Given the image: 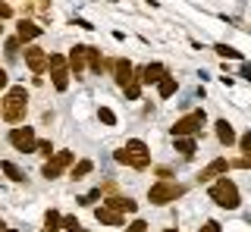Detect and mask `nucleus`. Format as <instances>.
<instances>
[{
	"label": "nucleus",
	"mask_w": 251,
	"mask_h": 232,
	"mask_svg": "<svg viewBox=\"0 0 251 232\" xmlns=\"http://www.w3.org/2000/svg\"><path fill=\"white\" fill-rule=\"evenodd\" d=\"M167 232H179V229H167Z\"/></svg>",
	"instance_id": "e433bc0d"
},
{
	"label": "nucleus",
	"mask_w": 251,
	"mask_h": 232,
	"mask_svg": "<svg viewBox=\"0 0 251 232\" xmlns=\"http://www.w3.org/2000/svg\"><path fill=\"white\" fill-rule=\"evenodd\" d=\"M0 116H3V100H0Z\"/></svg>",
	"instance_id": "f704fd0d"
},
{
	"label": "nucleus",
	"mask_w": 251,
	"mask_h": 232,
	"mask_svg": "<svg viewBox=\"0 0 251 232\" xmlns=\"http://www.w3.org/2000/svg\"><path fill=\"white\" fill-rule=\"evenodd\" d=\"M0 32H3V25H0Z\"/></svg>",
	"instance_id": "58836bf2"
},
{
	"label": "nucleus",
	"mask_w": 251,
	"mask_h": 232,
	"mask_svg": "<svg viewBox=\"0 0 251 232\" xmlns=\"http://www.w3.org/2000/svg\"><path fill=\"white\" fill-rule=\"evenodd\" d=\"M47 69H50V82L57 91H66L69 88V60L63 57V53H50V60H47Z\"/></svg>",
	"instance_id": "39448f33"
},
{
	"label": "nucleus",
	"mask_w": 251,
	"mask_h": 232,
	"mask_svg": "<svg viewBox=\"0 0 251 232\" xmlns=\"http://www.w3.org/2000/svg\"><path fill=\"white\" fill-rule=\"evenodd\" d=\"M63 229H69V232H82V223H78L75 216H63Z\"/></svg>",
	"instance_id": "a878e982"
},
{
	"label": "nucleus",
	"mask_w": 251,
	"mask_h": 232,
	"mask_svg": "<svg viewBox=\"0 0 251 232\" xmlns=\"http://www.w3.org/2000/svg\"><path fill=\"white\" fill-rule=\"evenodd\" d=\"M47 53L41 50V47H25V63H28V69L35 75H44V69H47Z\"/></svg>",
	"instance_id": "9d476101"
},
{
	"label": "nucleus",
	"mask_w": 251,
	"mask_h": 232,
	"mask_svg": "<svg viewBox=\"0 0 251 232\" xmlns=\"http://www.w3.org/2000/svg\"><path fill=\"white\" fill-rule=\"evenodd\" d=\"M0 232H16V229H0Z\"/></svg>",
	"instance_id": "c9c22d12"
},
{
	"label": "nucleus",
	"mask_w": 251,
	"mask_h": 232,
	"mask_svg": "<svg viewBox=\"0 0 251 232\" xmlns=\"http://www.w3.org/2000/svg\"><path fill=\"white\" fill-rule=\"evenodd\" d=\"M229 166H232L229 160L220 157V160H214V163H207V166L201 169V173H198V182H214L217 176H226V173H229Z\"/></svg>",
	"instance_id": "f8f14e48"
},
{
	"label": "nucleus",
	"mask_w": 251,
	"mask_h": 232,
	"mask_svg": "<svg viewBox=\"0 0 251 232\" xmlns=\"http://www.w3.org/2000/svg\"><path fill=\"white\" fill-rule=\"evenodd\" d=\"M123 91H126V100H138V94H141V79H132Z\"/></svg>",
	"instance_id": "5701e85b"
},
{
	"label": "nucleus",
	"mask_w": 251,
	"mask_h": 232,
	"mask_svg": "<svg viewBox=\"0 0 251 232\" xmlns=\"http://www.w3.org/2000/svg\"><path fill=\"white\" fill-rule=\"evenodd\" d=\"M41 32H44V28H41V25H35L31 19H22V22H19V38H22V41H35V38L41 35Z\"/></svg>",
	"instance_id": "2eb2a0df"
},
{
	"label": "nucleus",
	"mask_w": 251,
	"mask_h": 232,
	"mask_svg": "<svg viewBox=\"0 0 251 232\" xmlns=\"http://www.w3.org/2000/svg\"><path fill=\"white\" fill-rule=\"evenodd\" d=\"M85 69H88V44H75L73 53H69V72L75 79H82Z\"/></svg>",
	"instance_id": "1a4fd4ad"
},
{
	"label": "nucleus",
	"mask_w": 251,
	"mask_h": 232,
	"mask_svg": "<svg viewBox=\"0 0 251 232\" xmlns=\"http://www.w3.org/2000/svg\"><path fill=\"white\" fill-rule=\"evenodd\" d=\"M19 44H22V38H19V35L10 38V41H6V57H16V53H19Z\"/></svg>",
	"instance_id": "bb28decb"
},
{
	"label": "nucleus",
	"mask_w": 251,
	"mask_h": 232,
	"mask_svg": "<svg viewBox=\"0 0 251 232\" xmlns=\"http://www.w3.org/2000/svg\"><path fill=\"white\" fill-rule=\"evenodd\" d=\"M0 229H3V220H0Z\"/></svg>",
	"instance_id": "4c0bfd02"
},
{
	"label": "nucleus",
	"mask_w": 251,
	"mask_h": 232,
	"mask_svg": "<svg viewBox=\"0 0 251 232\" xmlns=\"http://www.w3.org/2000/svg\"><path fill=\"white\" fill-rule=\"evenodd\" d=\"M38 154H44V157H53L57 151H53V144H50V141H38Z\"/></svg>",
	"instance_id": "c85d7f7f"
},
{
	"label": "nucleus",
	"mask_w": 251,
	"mask_h": 232,
	"mask_svg": "<svg viewBox=\"0 0 251 232\" xmlns=\"http://www.w3.org/2000/svg\"><path fill=\"white\" fill-rule=\"evenodd\" d=\"M98 119L104 122V126H116V113L110 110V107H100V110H98Z\"/></svg>",
	"instance_id": "b1692460"
},
{
	"label": "nucleus",
	"mask_w": 251,
	"mask_h": 232,
	"mask_svg": "<svg viewBox=\"0 0 251 232\" xmlns=\"http://www.w3.org/2000/svg\"><path fill=\"white\" fill-rule=\"evenodd\" d=\"M25 113H28V91L22 88V85H16L3 97V119L6 122H22Z\"/></svg>",
	"instance_id": "f257e3e1"
},
{
	"label": "nucleus",
	"mask_w": 251,
	"mask_h": 232,
	"mask_svg": "<svg viewBox=\"0 0 251 232\" xmlns=\"http://www.w3.org/2000/svg\"><path fill=\"white\" fill-rule=\"evenodd\" d=\"M217 138H220V144H226V148H229V144H235V132H232V126H229L226 119L217 122Z\"/></svg>",
	"instance_id": "f3484780"
},
{
	"label": "nucleus",
	"mask_w": 251,
	"mask_h": 232,
	"mask_svg": "<svg viewBox=\"0 0 251 232\" xmlns=\"http://www.w3.org/2000/svg\"><path fill=\"white\" fill-rule=\"evenodd\" d=\"M13 16V6L10 3H3V0H0V19H10Z\"/></svg>",
	"instance_id": "7c9ffc66"
},
{
	"label": "nucleus",
	"mask_w": 251,
	"mask_h": 232,
	"mask_svg": "<svg viewBox=\"0 0 251 232\" xmlns=\"http://www.w3.org/2000/svg\"><path fill=\"white\" fill-rule=\"evenodd\" d=\"M126 232H148V223H145V220H135V223H132V226L126 229Z\"/></svg>",
	"instance_id": "c756f323"
},
{
	"label": "nucleus",
	"mask_w": 251,
	"mask_h": 232,
	"mask_svg": "<svg viewBox=\"0 0 251 232\" xmlns=\"http://www.w3.org/2000/svg\"><path fill=\"white\" fill-rule=\"evenodd\" d=\"M176 151L182 154V157H192V154L198 151V144H195L192 135H182V138H176Z\"/></svg>",
	"instance_id": "a211bd4d"
},
{
	"label": "nucleus",
	"mask_w": 251,
	"mask_h": 232,
	"mask_svg": "<svg viewBox=\"0 0 251 232\" xmlns=\"http://www.w3.org/2000/svg\"><path fill=\"white\" fill-rule=\"evenodd\" d=\"M242 75H245V79L251 82V63H245V66H242Z\"/></svg>",
	"instance_id": "72a5a7b5"
},
{
	"label": "nucleus",
	"mask_w": 251,
	"mask_h": 232,
	"mask_svg": "<svg viewBox=\"0 0 251 232\" xmlns=\"http://www.w3.org/2000/svg\"><path fill=\"white\" fill-rule=\"evenodd\" d=\"M185 195V185H179V182H170V179H160V182H154L151 188H148V201L157 207H163V204H173L176 198H182Z\"/></svg>",
	"instance_id": "20e7f679"
},
{
	"label": "nucleus",
	"mask_w": 251,
	"mask_h": 232,
	"mask_svg": "<svg viewBox=\"0 0 251 232\" xmlns=\"http://www.w3.org/2000/svg\"><path fill=\"white\" fill-rule=\"evenodd\" d=\"M157 91H160V97H173L176 94V79H173V75H163V79L157 82Z\"/></svg>",
	"instance_id": "aec40b11"
},
{
	"label": "nucleus",
	"mask_w": 251,
	"mask_h": 232,
	"mask_svg": "<svg viewBox=\"0 0 251 232\" xmlns=\"http://www.w3.org/2000/svg\"><path fill=\"white\" fill-rule=\"evenodd\" d=\"M60 226H63V216L57 210H47V216H44V232H60Z\"/></svg>",
	"instance_id": "412c9836"
},
{
	"label": "nucleus",
	"mask_w": 251,
	"mask_h": 232,
	"mask_svg": "<svg viewBox=\"0 0 251 232\" xmlns=\"http://www.w3.org/2000/svg\"><path fill=\"white\" fill-rule=\"evenodd\" d=\"M91 169H94V163H91V160H78V163L73 166V173H69V179H73V182H78V179H85V176H88Z\"/></svg>",
	"instance_id": "6ab92c4d"
},
{
	"label": "nucleus",
	"mask_w": 251,
	"mask_h": 232,
	"mask_svg": "<svg viewBox=\"0 0 251 232\" xmlns=\"http://www.w3.org/2000/svg\"><path fill=\"white\" fill-rule=\"evenodd\" d=\"M210 201L220 207H226V210H235V207L242 204V195H239V185L232 179H226V176H220V179L210 185Z\"/></svg>",
	"instance_id": "f03ea898"
},
{
	"label": "nucleus",
	"mask_w": 251,
	"mask_h": 232,
	"mask_svg": "<svg viewBox=\"0 0 251 232\" xmlns=\"http://www.w3.org/2000/svg\"><path fill=\"white\" fill-rule=\"evenodd\" d=\"M132 79H138V75H135V66H132L129 60H116V63H113V82L120 85V88H126Z\"/></svg>",
	"instance_id": "9b49d317"
},
{
	"label": "nucleus",
	"mask_w": 251,
	"mask_h": 232,
	"mask_svg": "<svg viewBox=\"0 0 251 232\" xmlns=\"http://www.w3.org/2000/svg\"><path fill=\"white\" fill-rule=\"evenodd\" d=\"M0 169H3V173L10 176L13 182H22V179H25V173H22V169L16 166V163H10V160H3V163H0Z\"/></svg>",
	"instance_id": "4be33fe9"
},
{
	"label": "nucleus",
	"mask_w": 251,
	"mask_h": 232,
	"mask_svg": "<svg viewBox=\"0 0 251 232\" xmlns=\"http://www.w3.org/2000/svg\"><path fill=\"white\" fill-rule=\"evenodd\" d=\"M82 232H85V229H82Z\"/></svg>",
	"instance_id": "ea45409f"
},
{
	"label": "nucleus",
	"mask_w": 251,
	"mask_h": 232,
	"mask_svg": "<svg viewBox=\"0 0 251 232\" xmlns=\"http://www.w3.org/2000/svg\"><path fill=\"white\" fill-rule=\"evenodd\" d=\"M69 163H73V151H57L53 157H47V163L41 166V176L44 179H57Z\"/></svg>",
	"instance_id": "6e6552de"
},
{
	"label": "nucleus",
	"mask_w": 251,
	"mask_h": 232,
	"mask_svg": "<svg viewBox=\"0 0 251 232\" xmlns=\"http://www.w3.org/2000/svg\"><path fill=\"white\" fill-rule=\"evenodd\" d=\"M201 232H220V223H217V220H207V223L201 226Z\"/></svg>",
	"instance_id": "2f4dec72"
},
{
	"label": "nucleus",
	"mask_w": 251,
	"mask_h": 232,
	"mask_svg": "<svg viewBox=\"0 0 251 232\" xmlns=\"http://www.w3.org/2000/svg\"><path fill=\"white\" fill-rule=\"evenodd\" d=\"M163 75H170L163 63H148L145 69H141V75H138V79H141V85H157V82L163 79Z\"/></svg>",
	"instance_id": "ddd939ff"
},
{
	"label": "nucleus",
	"mask_w": 251,
	"mask_h": 232,
	"mask_svg": "<svg viewBox=\"0 0 251 232\" xmlns=\"http://www.w3.org/2000/svg\"><path fill=\"white\" fill-rule=\"evenodd\" d=\"M217 53L220 57H229V60H242V53L235 47H229V44H217Z\"/></svg>",
	"instance_id": "393cba45"
},
{
	"label": "nucleus",
	"mask_w": 251,
	"mask_h": 232,
	"mask_svg": "<svg viewBox=\"0 0 251 232\" xmlns=\"http://www.w3.org/2000/svg\"><path fill=\"white\" fill-rule=\"evenodd\" d=\"M239 148H242V157H251V132L239 138Z\"/></svg>",
	"instance_id": "cd10ccee"
},
{
	"label": "nucleus",
	"mask_w": 251,
	"mask_h": 232,
	"mask_svg": "<svg viewBox=\"0 0 251 232\" xmlns=\"http://www.w3.org/2000/svg\"><path fill=\"white\" fill-rule=\"evenodd\" d=\"M107 207H113V210H120V213H135L138 210V204L132 198H107Z\"/></svg>",
	"instance_id": "dca6fc26"
},
{
	"label": "nucleus",
	"mask_w": 251,
	"mask_h": 232,
	"mask_svg": "<svg viewBox=\"0 0 251 232\" xmlns=\"http://www.w3.org/2000/svg\"><path fill=\"white\" fill-rule=\"evenodd\" d=\"M94 216H98V223H104V226H123V216H120V210H113V207H98Z\"/></svg>",
	"instance_id": "4468645a"
},
{
	"label": "nucleus",
	"mask_w": 251,
	"mask_h": 232,
	"mask_svg": "<svg viewBox=\"0 0 251 232\" xmlns=\"http://www.w3.org/2000/svg\"><path fill=\"white\" fill-rule=\"evenodd\" d=\"M6 82H10V75H6V72H3V69H0V91H3V88H6Z\"/></svg>",
	"instance_id": "473e14b6"
},
{
	"label": "nucleus",
	"mask_w": 251,
	"mask_h": 232,
	"mask_svg": "<svg viewBox=\"0 0 251 232\" xmlns=\"http://www.w3.org/2000/svg\"><path fill=\"white\" fill-rule=\"evenodd\" d=\"M116 160L132 169H148V163H151V151H148L145 141H138V138H132V141H126L123 151H116Z\"/></svg>",
	"instance_id": "7ed1b4c3"
},
{
	"label": "nucleus",
	"mask_w": 251,
	"mask_h": 232,
	"mask_svg": "<svg viewBox=\"0 0 251 232\" xmlns=\"http://www.w3.org/2000/svg\"><path fill=\"white\" fill-rule=\"evenodd\" d=\"M6 138H10V144H13L16 151H22V154H35V151H38V138H35V129H31V126L13 129Z\"/></svg>",
	"instance_id": "423d86ee"
},
{
	"label": "nucleus",
	"mask_w": 251,
	"mask_h": 232,
	"mask_svg": "<svg viewBox=\"0 0 251 232\" xmlns=\"http://www.w3.org/2000/svg\"><path fill=\"white\" fill-rule=\"evenodd\" d=\"M204 122H207L204 110L188 113V116H182V119H176V126H173V138H182V135H195V132H201Z\"/></svg>",
	"instance_id": "0eeeda50"
}]
</instances>
